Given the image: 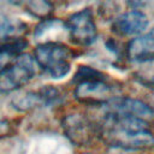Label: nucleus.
I'll use <instances>...</instances> for the list:
<instances>
[{
	"instance_id": "nucleus-7",
	"label": "nucleus",
	"mask_w": 154,
	"mask_h": 154,
	"mask_svg": "<svg viewBox=\"0 0 154 154\" xmlns=\"http://www.w3.org/2000/svg\"><path fill=\"white\" fill-rule=\"evenodd\" d=\"M73 96L81 102L101 106L118 95L116 94V87L109 83L107 76H105L102 78L77 83L75 85Z\"/></svg>"
},
{
	"instance_id": "nucleus-14",
	"label": "nucleus",
	"mask_w": 154,
	"mask_h": 154,
	"mask_svg": "<svg viewBox=\"0 0 154 154\" xmlns=\"http://www.w3.org/2000/svg\"><path fill=\"white\" fill-rule=\"evenodd\" d=\"M18 54L12 52L11 49L6 48L5 46H0V73L5 71L7 67H10L17 59Z\"/></svg>"
},
{
	"instance_id": "nucleus-2",
	"label": "nucleus",
	"mask_w": 154,
	"mask_h": 154,
	"mask_svg": "<svg viewBox=\"0 0 154 154\" xmlns=\"http://www.w3.org/2000/svg\"><path fill=\"white\" fill-rule=\"evenodd\" d=\"M73 58V51L57 41L40 43L34 49L36 65L52 78L65 77L71 70Z\"/></svg>"
},
{
	"instance_id": "nucleus-10",
	"label": "nucleus",
	"mask_w": 154,
	"mask_h": 154,
	"mask_svg": "<svg viewBox=\"0 0 154 154\" xmlns=\"http://www.w3.org/2000/svg\"><path fill=\"white\" fill-rule=\"evenodd\" d=\"M125 53L129 60L137 64L154 60V29L130 40L126 45Z\"/></svg>"
},
{
	"instance_id": "nucleus-1",
	"label": "nucleus",
	"mask_w": 154,
	"mask_h": 154,
	"mask_svg": "<svg viewBox=\"0 0 154 154\" xmlns=\"http://www.w3.org/2000/svg\"><path fill=\"white\" fill-rule=\"evenodd\" d=\"M100 138L108 146L126 150H147L154 147V134L148 122L136 118L105 117Z\"/></svg>"
},
{
	"instance_id": "nucleus-12",
	"label": "nucleus",
	"mask_w": 154,
	"mask_h": 154,
	"mask_svg": "<svg viewBox=\"0 0 154 154\" xmlns=\"http://www.w3.org/2000/svg\"><path fill=\"white\" fill-rule=\"evenodd\" d=\"M134 76L141 84L154 89V60L138 63Z\"/></svg>"
},
{
	"instance_id": "nucleus-13",
	"label": "nucleus",
	"mask_w": 154,
	"mask_h": 154,
	"mask_svg": "<svg viewBox=\"0 0 154 154\" xmlns=\"http://www.w3.org/2000/svg\"><path fill=\"white\" fill-rule=\"evenodd\" d=\"M24 7L26 12H29L31 16L40 18L41 20L51 18V13L53 12V5L48 1L43 0H36V1H28L24 4Z\"/></svg>"
},
{
	"instance_id": "nucleus-15",
	"label": "nucleus",
	"mask_w": 154,
	"mask_h": 154,
	"mask_svg": "<svg viewBox=\"0 0 154 154\" xmlns=\"http://www.w3.org/2000/svg\"><path fill=\"white\" fill-rule=\"evenodd\" d=\"M82 154H93V153H82Z\"/></svg>"
},
{
	"instance_id": "nucleus-6",
	"label": "nucleus",
	"mask_w": 154,
	"mask_h": 154,
	"mask_svg": "<svg viewBox=\"0 0 154 154\" xmlns=\"http://www.w3.org/2000/svg\"><path fill=\"white\" fill-rule=\"evenodd\" d=\"M36 73L35 59L29 54H20L16 61L0 73V93H8L26 84Z\"/></svg>"
},
{
	"instance_id": "nucleus-4",
	"label": "nucleus",
	"mask_w": 154,
	"mask_h": 154,
	"mask_svg": "<svg viewBox=\"0 0 154 154\" xmlns=\"http://www.w3.org/2000/svg\"><path fill=\"white\" fill-rule=\"evenodd\" d=\"M61 126L65 136L75 146H89L95 138H100V124L81 113L66 114Z\"/></svg>"
},
{
	"instance_id": "nucleus-3",
	"label": "nucleus",
	"mask_w": 154,
	"mask_h": 154,
	"mask_svg": "<svg viewBox=\"0 0 154 154\" xmlns=\"http://www.w3.org/2000/svg\"><path fill=\"white\" fill-rule=\"evenodd\" d=\"M70 40L82 47L91 46L97 38L96 23L90 8H83L72 13L65 22Z\"/></svg>"
},
{
	"instance_id": "nucleus-9",
	"label": "nucleus",
	"mask_w": 154,
	"mask_h": 154,
	"mask_svg": "<svg viewBox=\"0 0 154 154\" xmlns=\"http://www.w3.org/2000/svg\"><path fill=\"white\" fill-rule=\"evenodd\" d=\"M61 100L60 90L53 85L42 87L37 91H26L16 96L12 100V105L18 111H29L41 106H49L59 103Z\"/></svg>"
},
{
	"instance_id": "nucleus-5",
	"label": "nucleus",
	"mask_w": 154,
	"mask_h": 154,
	"mask_svg": "<svg viewBox=\"0 0 154 154\" xmlns=\"http://www.w3.org/2000/svg\"><path fill=\"white\" fill-rule=\"evenodd\" d=\"M105 117L112 118H136L142 120H149L154 117L153 108L146 102L129 97V96H116L103 105H101Z\"/></svg>"
},
{
	"instance_id": "nucleus-11",
	"label": "nucleus",
	"mask_w": 154,
	"mask_h": 154,
	"mask_svg": "<svg viewBox=\"0 0 154 154\" xmlns=\"http://www.w3.org/2000/svg\"><path fill=\"white\" fill-rule=\"evenodd\" d=\"M26 31V25L17 19H10L0 17V40L11 41L14 38L23 37V34Z\"/></svg>"
},
{
	"instance_id": "nucleus-8",
	"label": "nucleus",
	"mask_w": 154,
	"mask_h": 154,
	"mask_svg": "<svg viewBox=\"0 0 154 154\" xmlns=\"http://www.w3.org/2000/svg\"><path fill=\"white\" fill-rule=\"evenodd\" d=\"M148 24L149 19L146 16V13L137 8H132L117 16L112 22L111 29L117 36L137 37L146 31Z\"/></svg>"
}]
</instances>
